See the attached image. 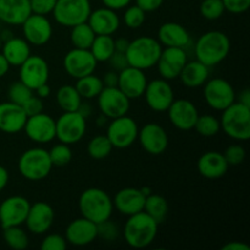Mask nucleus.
Wrapping results in <instances>:
<instances>
[{"label":"nucleus","instance_id":"obj_16","mask_svg":"<svg viewBox=\"0 0 250 250\" xmlns=\"http://www.w3.org/2000/svg\"><path fill=\"white\" fill-rule=\"evenodd\" d=\"M23 38L29 45L43 46L53 37V24L43 15L31 14L21 24Z\"/></svg>","mask_w":250,"mask_h":250},{"label":"nucleus","instance_id":"obj_43","mask_svg":"<svg viewBox=\"0 0 250 250\" xmlns=\"http://www.w3.org/2000/svg\"><path fill=\"white\" fill-rule=\"evenodd\" d=\"M31 95H33V90L27 87L26 84H23L21 81L11 83L9 87V90H7L9 102H12L19 105L23 104Z\"/></svg>","mask_w":250,"mask_h":250},{"label":"nucleus","instance_id":"obj_58","mask_svg":"<svg viewBox=\"0 0 250 250\" xmlns=\"http://www.w3.org/2000/svg\"><path fill=\"white\" fill-rule=\"evenodd\" d=\"M129 45V41L126 38H119L115 39V50L121 51V53H126L127 48Z\"/></svg>","mask_w":250,"mask_h":250},{"label":"nucleus","instance_id":"obj_9","mask_svg":"<svg viewBox=\"0 0 250 250\" xmlns=\"http://www.w3.org/2000/svg\"><path fill=\"white\" fill-rule=\"evenodd\" d=\"M138 125L128 115L111 119L107 124L106 137L116 149H127L138 138Z\"/></svg>","mask_w":250,"mask_h":250},{"label":"nucleus","instance_id":"obj_44","mask_svg":"<svg viewBox=\"0 0 250 250\" xmlns=\"http://www.w3.org/2000/svg\"><path fill=\"white\" fill-rule=\"evenodd\" d=\"M97 232L98 237L106 242L116 241L117 237L120 234V229L116 224L111 221V220H106L104 222H100L97 225Z\"/></svg>","mask_w":250,"mask_h":250},{"label":"nucleus","instance_id":"obj_47","mask_svg":"<svg viewBox=\"0 0 250 250\" xmlns=\"http://www.w3.org/2000/svg\"><path fill=\"white\" fill-rule=\"evenodd\" d=\"M55 4L56 0H29L32 14L43 15V16L51 14Z\"/></svg>","mask_w":250,"mask_h":250},{"label":"nucleus","instance_id":"obj_20","mask_svg":"<svg viewBox=\"0 0 250 250\" xmlns=\"http://www.w3.org/2000/svg\"><path fill=\"white\" fill-rule=\"evenodd\" d=\"M55 220V211L53 207L45 202H36L31 204L26 217L27 229L33 234H45L51 229Z\"/></svg>","mask_w":250,"mask_h":250},{"label":"nucleus","instance_id":"obj_48","mask_svg":"<svg viewBox=\"0 0 250 250\" xmlns=\"http://www.w3.org/2000/svg\"><path fill=\"white\" fill-rule=\"evenodd\" d=\"M22 109L24 110L26 112L27 117L28 116H33V115L41 114V112L44 111V104L43 100L41 99L37 95H31L23 104L21 105Z\"/></svg>","mask_w":250,"mask_h":250},{"label":"nucleus","instance_id":"obj_60","mask_svg":"<svg viewBox=\"0 0 250 250\" xmlns=\"http://www.w3.org/2000/svg\"><path fill=\"white\" fill-rule=\"evenodd\" d=\"M238 102L241 103V104L250 107V90L248 88H246V89H243L241 93H239Z\"/></svg>","mask_w":250,"mask_h":250},{"label":"nucleus","instance_id":"obj_15","mask_svg":"<svg viewBox=\"0 0 250 250\" xmlns=\"http://www.w3.org/2000/svg\"><path fill=\"white\" fill-rule=\"evenodd\" d=\"M98 61L89 49L73 48L63 58V68L70 77L78 80L81 77L94 73Z\"/></svg>","mask_w":250,"mask_h":250},{"label":"nucleus","instance_id":"obj_22","mask_svg":"<svg viewBox=\"0 0 250 250\" xmlns=\"http://www.w3.org/2000/svg\"><path fill=\"white\" fill-rule=\"evenodd\" d=\"M98 238L97 224L81 216L67 225L65 239L68 244L75 247H85Z\"/></svg>","mask_w":250,"mask_h":250},{"label":"nucleus","instance_id":"obj_35","mask_svg":"<svg viewBox=\"0 0 250 250\" xmlns=\"http://www.w3.org/2000/svg\"><path fill=\"white\" fill-rule=\"evenodd\" d=\"M95 36L88 22H83V23L76 24V26L71 27L70 33V41L73 48L78 49H89L92 45L93 41H94Z\"/></svg>","mask_w":250,"mask_h":250},{"label":"nucleus","instance_id":"obj_30","mask_svg":"<svg viewBox=\"0 0 250 250\" xmlns=\"http://www.w3.org/2000/svg\"><path fill=\"white\" fill-rule=\"evenodd\" d=\"M209 68L199 60L187 61L178 78L187 88H199L209 80Z\"/></svg>","mask_w":250,"mask_h":250},{"label":"nucleus","instance_id":"obj_10","mask_svg":"<svg viewBox=\"0 0 250 250\" xmlns=\"http://www.w3.org/2000/svg\"><path fill=\"white\" fill-rule=\"evenodd\" d=\"M56 137L60 143L67 146L78 143L82 141L87 131V120L77 111L63 112L55 121Z\"/></svg>","mask_w":250,"mask_h":250},{"label":"nucleus","instance_id":"obj_14","mask_svg":"<svg viewBox=\"0 0 250 250\" xmlns=\"http://www.w3.org/2000/svg\"><path fill=\"white\" fill-rule=\"evenodd\" d=\"M23 131L32 142L38 144L50 143L55 139V120L45 112L27 117Z\"/></svg>","mask_w":250,"mask_h":250},{"label":"nucleus","instance_id":"obj_13","mask_svg":"<svg viewBox=\"0 0 250 250\" xmlns=\"http://www.w3.org/2000/svg\"><path fill=\"white\" fill-rule=\"evenodd\" d=\"M146 103L153 111H167L170 105L175 100V92L170 83L164 78H156L146 83L144 90Z\"/></svg>","mask_w":250,"mask_h":250},{"label":"nucleus","instance_id":"obj_40","mask_svg":"<svg viewBox=\"0 0 250 250\" xmlns=\"http://www.w3.org/2000/svg\"><path fill=\"white\" fill-rule=\"evenodd\" d=\"M72 150H71L70 146L65 143L55 144L53 148L49 150V158H50L53 166L56 167H62V166L68 165L72 160Z\"/></svg>","mask_w":250,"mask_h":250},{"label":"nucleus","instance_id":"obj_57","mask_svg":"<svg viewBox=\"0 0 250 250\" xmlns=\"http://www.w3.org/2000/svg\"><path fill=\"white\" fill-rule=\"evenodd\" d=\"M7 183H9V171L0 165V192L5 189Z\"/></svg>","mask_w":250,"mask_h":250},{"label":"nucleus","instance_id":"obj_8","mask_svg":"<svg viewBox=\"0 0 250 250\" xmlns=\"http://www.w3.org/2000/svg\"><path fill=\"white\" fill-rule=\"evenodd\" d=\"M203 95L208 106L222 111L237 100L236 92L231 83L225 78L215 77L208 80L203 85Z\"/></svg>","mask_w":250,"mask_h":250},{"label":"nucleus","instance_id":"obj_4","mask_svg":"<svg viewBox=\"0 0 250 250\" xmlns=\"http://www.w3.org/2000/svg\"><path fill=\"white\" fill-rule=\"evenodd\" d=\"M221 112L220 126L222 132L233 141H248L250 138V107L234 102Z\"/></svg>","mask_w":250,"mask_h":250},{"label":"nucleus","instance_id":"obj_26","mask_svg":"<svg viewBox=\"0 0 250 250\" xmlns=\"http://www.w3.org/2000/svg\"><path fill=\"white\" fill-rule=\"evenodd\" d=\"M229 165L227 164L224 154L216 150L205 151L197 161L198 172L208 180H217L224 177L229 171Z\"/></svg>","mask_w":250,"mask_h":250},{"label":"nucleus","instance_id":"obj_50","mask_svg":"<svg viewBox=\"0 0 250 250\" xmlns=\"http://www.w3.org/2000/svg\"><path fill=\"white\" fill-rule=\"evenodd\" d=\"M107 62L110 63L112 70L117 71V72H120V71L124 70V68H126L127 66H128L126 53H121V51H116V50H115L114 54L110 56Z\"/></svg>","mask_w":250,"mask_h":250},{"label":"nucleus","instance_id":"obj_51","mask_svg":"<svg viewBox=\"0 0 250 250\" xmlns=\"http://www.w3.org/2000/svg\"><path fill=\"white\" fill-rule=\"evenodd\" d=\"M164 4V0H136L137 6L141 7L146 12H153L160 9Z\"/></svg>","mask_w":250,"mask_h":250},{"label":"nucleus","instance_id":"obj_45","mask_svg":"<svg viewBox=\"0 0 250 250\" xmlns=\"http://www.w3.org/2000/svg\"><path fill=\"white\" fill-rule=\"evenodd\" d=\"M224 156L229 166H238L246 159V149L241 144H231L226 148Z\"/></svg>","mask_w":250,"mask_h":250},{"label":"nucleus","instance_id":"obj_38","mask_svg":"<svg viewBox=\"0 0 250 250\" xmlns=\"http://www.w3.org/2000/svg\"><path fill=\"white\" fill-rule=\"evenodd\" d=\"M112 149H114V146L110 143L106 134L93 137L87 146L88 155L94 160H103V159L107 158L111 154Z\"/></svg>","mask_w":250,"mask_h":250},{"label":"nucleus","instance_id":"obj_49","mask_svg":"<svg viewBox=\"0 0 250 250\" xmlns=\"http://www.w3.org/2000/svg\"><path fill=\"white\" fill-rule=\"evenodd\" d=\"M225 10L231 14H243L250 7V0H222Z\"/></svg>","mask_w":250,"mask_h":250},{"label":"nucleus","instance_id":"obj_33","mask_svg":"<svg viewBox=\"0 0 250 250\" xmlns=\"http://www.w3.org/2000/svg\"><path fill=\"white\" fill-rule=\"evenodd\" d=\"M143 211H146L149 216L153 217L159 225L163 224L168 214L167 200H166L163 195L151 193L148 197H146Z\"/></svg>","mask_w":250,"mask_h":250},{"label":"nucleus","instance_id":"obj_24","mask_svg":"<svg viewBox=\"0 0 250 250\" xmlns=\"http://www.w3.org/2000/svg\"><path fill=\"white\" fill-rule=\"evenodd\" d=\"M146 197L139 188L126 187L120 189L112 199L114 209L125 216H131L143 211Z\"/></svg>","mask_w":250,"mask_h":250},{"label":"nucleus","instance_id":"obj_17","mask_svg":"<svg viewBox=\"0 0 250 250\" xmlns=\"http://www.w3.org/2000/svg\"><path fill=\"white\" fill-rule=\"evenodd\" d=\"M139 144L146 153L150 155H161L168 146V134L161 125L149 122L138 131Z\"/></svg>","mask_w":250,"mask_h":250},{"label":"nucleus","instance_id":"obj_3","mask_svg":"<svg viewBox=\"0 0 250 250\" xmlns=\"http://www.w3.org/2000/svg\"><path fill=\"white\" fill-rule=\"evenodd\" d=\"M78 209L81 216L98 225L111 219L114 204L111 197L104 189L92 187L83 190L80 195Z\"/></svg>","mask_w":250,"mask_h":250},{"label":"nucleus","instance_id":"obj_59","mask_svg":"<svg viewBox=\"0 0 250 250\" xmlns=\"http://www.w3.org/2000/svg\"><path fill=\"white\" fill-rule=\"evenodd\" d=\"M10 67H11V66H10V63L7 62V60L5 59V56L0 53V78L4 77V76L9 72Z\"/></svg>","mask_w":250,"mask_h":250},{"label":"nucleus","instance_id":"obj_6","mask_svg":"<svg viewBox=\"0 0 250 250\" xmlns=\"http://www.w3.org/2000/svg\"><path fill=\"white\" fill-rule=\"evenodd\" d=\"M53 167L49 151L41 146L27 149L22 153L17 163L20 175L28 181L44 180L50 175Z\"/></svg>","mask_w":250,"mask_h":250},{"label":"nucleus","instance_id":"obj_63","mask_svg":"<svg viewBox=\"0 0 250 250\" xmlns=\"http://www.w3.org/2000/svg\"><path fill=\"white\" fill-rule=\"evenodd\" d=\"M139 189H141V192L143 193L144 197H148L149 194H151V193H153V190H151L150 187H142V188H139Z\"/></svg>","mask_w":250,"mask_h":250},{"label":"nucleus","instance_id":"obj_1","mask_svg":"<svg viewBox=\"0 0 250 250\" xmlns=\"http://www.w3.org/2000/svg\"><path fill=\"white\" fill-rule=\"evenodd\" d=\"M231 41L221 31H208L199 37L194 45L195 59L208 67L221 63L229 56Z\"/></svg>","mask_w":250,"mask_h":250},{"label":"nucleus","instance_id":"obj_11","mask_svg":"<svg viewBox=\"0 0 250 250\" xmlns=\"http://www.w3.org/2000/svg\"><path fill=\"white\" fill-rule=\"evenodd\" d=\"M97 99L100 112L110 120L127 115L131 107V99L117 87H104Z\"/></svg>","mask_w":250,"mask_h":250},{"label":"nucleus","instance_id":"obj_32","mask_svg":"<svg viewBox=\"0 0 250 250\" xmlns=\"http://www.w3.org/2000/svg\"><path fill=\"white\" fill-rule=\"evenodd\" d=\"M56 103L63 112L77 111L82 103V97L77 92L75 85H61L56 92Z\"/></svg>","mask_w":250,"mask_h":250},{"label":"nucleus","instance_id":"obj_7","mask_svg":"<svg viewBox=\"0 0 250 250\" xmlns=\"http://www.w3.org/2000/svg\"><path fill=\"white\" fill-rule=\"evenodd\" d=\"M90 12V0H56L51 14L59 24L71 28L76 24L87 22Z\"/></svg>","mask_w":250,"mask_h":250},{"label":"nucleus","instance_id":"obj_39","mask_svg":"<svg viewBox=\"0 0 250 250\" xmlns=\"http://www.w3.org/2000/svg\"><path fill=\"white\" fill-rule=\"evenodd\" d=\"M194 129L202 137H207V138L215 137L221 131L220 120L215 117L214 115H199L194 125Z\"/></svg>","mask_w":250,"mask_h":250},{"label":"nucleus","instance_id":"obj_37","mask_svg":"<svg viewBox=\"0 0 250 250\" xmlns=\"http://www.w3.org/2000/svg\"><path fill=\"white\" fill-rule=\"evenodd\" d=\"M2 238L7 247L14 250H24L29 246L28 234L21 226L2 229Z\"/></svg>","mask_w":250,"mask_h":250},{"label":"nucleus","instance_id":"obj_12","mask_svg":"<svg viewBox=\"0 0 250 250\" xmlns=\"http://www.w3.org/2000/svg\"><path fill=\"white\" fill-rule=\"evenodd\" d=\"M31 203L22 195H11L0 204V226L7 229L12 226H22L26 221Z\"/></svg>","mask_w":250,"mask_h":250},{"label":"nucleus","instance_id":"obj_56","mask_svg":"<svg viewBox=\"0 0 250 250\" xmlns=\"http://www.w3.org/2000/svg\"><path fill=\"white\" fill-rule=\"evenodd\" d=\"M34 92L37 93V97H39L41 99H45V98H48L51 94V88L48 83H44V84L39 85Z\"/></svg>","mask_w":250,"mask_h":250},{"label":"nucleus","instance_id":"obj_23","mask_svg":"<svg viewBox=\"0 0 250 250\" xmlns=\"http://www.w3.org/2000/svg\"><path fill=\"white\" fill-rule=\"evenodd\" d=\"M146 83H148V80L143 70L127 66L126 68L119 72L117 88L129 99H138L143 97Z\"/></svg>","mask_w":250,"mask_h":250},{"label":"nucleus","instance_id":"obj_55","mask_svg":"<svg viewBox=\"0 0 250 250\" xmlns=\"http://www.w3.org/2000/svg\"><path fill=\"white\" fill-rule=\"evenodd\" d=\"M77 112H78V114L82 115V116L84 117L85 120H87L88 117L92 116V114H93V107H92V105L88 104V103H83V102H82V103H81L80 106H78Z\"/></svg>","mask_w":250,"mask_h":250},{"label":"nucleus","instance_id":"obj_29","mask_svg":"<svg viewBox=\"0 0 250 250\" xmlns=\"http://www.w3.org/2000/svg\"><path fill=\"white\" fill-rule=\"evenodd\" d=\"M32 14L29 0H0V21L10 26H21Z\"/></svg>","mask_w":250,"mask_h":250},{"label":"nucleus","instance_id":"obj_2","mask_svg":"<svg viewBox=\"0 0 250 250\" xmlns=\"http://www.w3.org/2000/svg\"><path fill=\"white\" fill-rule=\"evenodd\" d=\"M159 224L146 211L137 212L127 219L124 226L125 242L131 248L143 249L150 246L158 236Z\"/></svg>","mask_w":250,"mask_h":250},{"label":"nucleus","instance_id":"obj_46","mask_svg":"<svg viewBox=\"0 0 250 250\" xmlns=\"http://www.w3.org/2000/svg\"><path fill=\"white\" fill-rule=\"evenodd\" d=\"M67 242L65 237L58 233L46 234L41 243V250H65Z\"/></svg>","mask_w":250,"mask_h":250},{"label":"nucleus","instance_id":"obj_34","mask_svg":"<svg viewBox=\"0 0 250 250\" xmlns=\"http://www.w3.org/2000/svg\"><path fill=\"white\" fill-rule=\"evenodd\" d=\"M75 87L82 97V99H94L103 90L104 83H103L102 78L95 76L94 73H90L84 77L78 78Z\"/></svg>","mask_w":250,"mask_h":250},{"label":"nucleus","instance_id":"obj_42","mask_svg":"<svg viewBox=\"0 0 250 250\" xmlns=\"http://www.w3.org/2000/svg\"><path fill=\"white\" fill-rule=\"evenodd\" d=\"M146 12L137 5H128L124 14L125 24L131 29L141 28L146 22Z\"/></svg>","mask_w":250,"mask_h":250},{"label":"nucleus","instance_id":"obj_62","mask_svg":"<svg viewBox=\"0 0 250 250\" xmlns=\"http://www.w3.org/2000/svg\"><path fill=\"white\" fill-rule=\"evenodd\" d=\"M12 37H14V34H12V32L10 31V29H4V31L1 32V34H0V38H1L2 43L9 41V39H11Z\"/></svg>","mask_w":250,"mask_h":250},{"label":"nucleus","instance_id":"obj_54","mask_svg":"<svg viewBox=\"0 0 250 250\" xmlns=\"http://www.w3.org/2000/svg\"><path fill=\"white\" fill-rule=\"evenodd\" d=\"M221 250H250V247L243 242L232 241L222 246Z\"/></svg>","mask_w":250,"mask_h":250},{"label":"nucleus","instance_id":"obj_19","mask_svg":"<svg viewBox=\"0 0 250 250\" xmlns=\"http://www.w3.org/2000/svg\"><path fill=\"white\" fill-rule=\"evenodd\" d=\"M187 61L188 55L186 49L165 46V49H163L161 51L158 62H156L159 75L166 81L176 80L178 78Z\"/></svg>","mask_w":250,"mask_h":250},{"label":"nucleus","instance_id":"obj_28","mask_svg":"<svg viewBox=\"0 0 250 250\" xmlns=\"http://www.w3.org/2000/svg\"><path fill=\"white\" fill-rule=\"evenodd\" d=\"M158 41L163 46L186 49L190 43L189 32L177 22H165L158 29Z\"/></svg>","mask_w":250,"mask_h":250},{"label":"nucleus","instance_id":"obj_21","mask_svg":"<svg viewBox=\"0 0 250 250\" xmlns=\"http://www.w3.org/2000/svg\"><path fill=\"white\" fill-rule=\"evenodd\" d=\"M168 120L180 131H190L194 128L199 111L193 102L188 99L173 100L167 109Z\"/></svg>","mask_w":250,"mask_h":250},{"label":"nucleus","instance_id":"obj_64","mask_svg":"<svg viewBox=\"0 0 250 250\" xmlns=\"http://www.w3.org/2000/svg\"><path fill=\"white\" fill-rule=\"evenodd\" d=\"M1 45H2V41H1V38H0V49H1Z\"/></svg>","mask_w":250,"mask_h":250},{"label":"nucleus","instance_id":"obj_5","mask_svg":"<svg viewBox=\"0 0 250 250\" xmlns=\"http://www.w3.org/2000/svg\"><path fill=\"white\" fill-rule=\"evenodd\" d=\"M163 51V45L156 38L149 36H142L129 42L126 50L128 66L139 68V70H149L156 66L160 54Z\"/></svg>","mask_w":250,"mask_h":250},{"label":"nucleus","instance_id":"obj_18","mask_svg":"<svg viewBox=\"0 0 250 250\" xmlns=\"http://www.w3.org/2000/svg\"><path fill=\"white\" fill-rule=\"evenodd\" d=\"M50 70L49 65L39 55H32L20 66V81L32 90H36L39 85L48 83Z\"/></svg>","mask_w":250,"mask_h":250},{"label":"nucleus","instance_id":"obj_36","mask_svg":"<svg viewBox=\"0 0 250 250\" xmlns=\"http://www.w3.org/2000/svg\"><path fill=\"white\" fill-rule=\"evenodd\" d=\"M89 50L98 62H106L115 51V39L112 36H95Z\"/></svg>","mask_w":250,"mask_h":250},{"label":"nucleus","instance_id":"obj_41","mask_svg":"<svg viewBox=\"0 0 250 250\" xmlns=\"http://www.w3.org/2000/svg\"><path fill=\"white\" fill-rule=\"evenodd\" d=\"M200 14L205 20L215 21L224 16L225 6L222 0H203L200 2Z\"/></svg>","mask_w":250,"mask_h":250},{"label":"nucleus","instance_id":"obj_27","mask_svg":"<svg viewBox=\"0 0 250 250\" xmlns=\"http://www.w3.org/2000/svg\"><path fill=\"white\" fill-rule=\"evenodd\" d=\"M87 22L97 36H112L121 23L116 11L105 6L92 10Z\"/></svg>","mask_w":250,"mask_h":250},{"label":"nucleus","instance_id":"obj_53","mask_svg":"<svg viewBox=\"0 0 250 250\" xmlns=\"http://www.w3.org/2000/svg\"><path fill=\"white\" fill-rule=\"evenodd\" d=\"M104 87H117V82H119V72L115 70L109 71L104 75L102 78Z\"/></svg>","mask_w":250,"mask_h":250},{"label":"nucleus","instance_id":"obj_61","mask_svg":"<svg viewBox=\"0 0 250 250\" xmlns=\"http://www.w3.org/2000/svg\"><path fill=\"white\" fill-rule=\"evenodd\" d=\"M109 120H110V119H107V117L105 116L104 114H102V112H100L99 116L97 117V125H98V127H104V126H106V125L109 124Z\"/></svg>","mask_w":250,"mask_h":250},{"label":"nucleus","instance_id":"obj_25","mask_svg":"<svg viewBox=\"0 0 250 250\" xmlns=\"http://www.w3.org/2000/svg\"><path fill=\"white\" fill-rule=\"evenodd\" d=\"M27 115L21 105L12 102L0 103V131L15 134L23 131Z\"/></svg>","mask_w":250,"mask_h":250},{"label":"nucleus","instance_id":"obj_52","mask_svg":"<svg viewBox=\"0 0 250 250\" xmlns=\"http://www.w3.org/2000/svg\"><path fill=\"white\" fill-rule=\"evenodd\" d=\"M102 1L105 7H109V9L117 11V10L126 9L131 4L132 0H102Z\"/></svg>","mask_w":250,"mask_h":250},{"label":"nucleus","instance_id":"obj_31","mask_svg":"<svg viewBox=\"0 0 250 250\" xmlns=\"http://www.w3.org/2000/svg\"><path fill=\"white\" fill-rule=\"evenodd\" d=\"M2 55L10 63V66L20 67L27 59L31 56V45L24 38L12 37L9 41L4 42L1 45Z\"/></svg>","mask_w":250,"mask_h":250}]
</instances>
